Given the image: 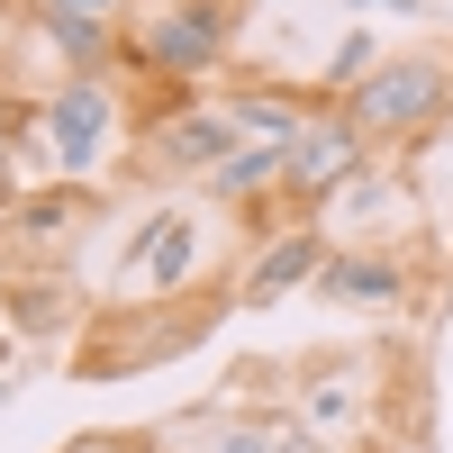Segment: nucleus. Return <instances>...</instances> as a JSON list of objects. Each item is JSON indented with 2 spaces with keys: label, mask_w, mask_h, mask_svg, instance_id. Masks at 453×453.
I'll use <instances>...</instances> for the list:
<instances>
[{
  "label": "nucleus",
  "mask_w": 453,
  "mask_h": 453,
  "mask_svg": "<svg viewBox=\"0 0 453 453\" xmlns=\"http://www.w3.org/2000/svg\"><path fill=\"white\" fill-rule=\"evenodd\" d=\"M226 318H236V281H226V290H145V299L100 309L82 326V354H73L64 372H73V381H127V372H155L173 354L209 345Z\"/></svg>",
  "instance_id": "1"
},
{
  "label": "nucleus",
  "mask_w": 453,
  "mask_h": 453,
  "mask_svg": "<svg viewBox=\"0 0 453 453\" xmlns=\"http://www.w3.org/2000/svg\"><path fill=\"white\" fill-rule=\"evenodd\" d=\"M363 127L372 155H426L453 127V36H418V46H381V64L335 100Z\"/></svg>",
  "instance_id": "2"
},
{
  "label": "nucleus",
  "mask_w": 453,
  "mask_h": 453,
  "mask_svg": "<svg viewBox=\"0 0 453 453\" xmlns=\"http://www.w3.org/2000/svg\"><path fill=\"white\" fill-rule=\"evenodd\" d=\"M254 0H127L119 19V64L145 73L164 91H200L226 73V46H236Z\"/></svg>",
  "instance_id": "3"
},
{
  "label": "nucleus",
  "mask_w": 453,
  "mask_h": 453,
  "mask_svg": "<svg viewBox=\"0 0 453 453\" xmlns=\"http://www.w3.org/2000/svg\"><path fill=\"white\" fill-rule=\"evenodd\" d=\"M236 145V119H226V100H191V91H164L145 119L127 127V181L145 191H200V173Z\"/></svg>",
  "instance_id": "4"
},
{
  "label": "nucleus",
  "mask_w": 453,
  "mask_h": 453,
  "mask_svg": "<svg viewBox=\"0 0 453 453\" xmlns=\"http://www.w3.org/2000/svg\"><path fill=\"white\" fill-rule=\"evenodd\" d=\"M127 127L136 119H127V100H119L109 73H64V82L36 100V136H46V164L64 181H100L127 155Z\"/></svg>",
  "instance_id": "5"
},
{
  "label": "nucleus",
  "mask_w": 453,
  "mask_h": 453,
  "mask_svg": "<svg viewBox=\"0 0 453 453\" xmlns=\"http://www.w3.org/2000/svg\"><path fill=\"white\" fill-rule=\"evenodd\" d=\"M363 164H372L363 127H354L335 100H318L309 119H299V136L281 145V218H290V226H318V218H326V200L345 191Z\"/></svg>",
  "instance_id": "6"
},
{
  "label": "nucleus",
  "mask_w": 453,
  "mask_h": 453,
  "mask_svg": "<svg viewBox=\"0 0 453 453\" xmlns=\"http://www.w3.org/2000/svg\"><path fill=\"white\" fill-rule=\"evenodd\" d=\"M281 399L309 418L326 444H354V426H372V381H381V354L372 345H309L290 372H273Z\"/></svg>",
  "instance_id": "7"
},
{
  "label": "nucleus",
  "mask_w": 453,
  "mask_h": 453,
  "mask_svg": "<svg viewBox=\"0 0 453 453\" xmlns=\"http://www.w3.org/2000/svg\"><path fill=\"white\" fill-rule=\"evenodd\" d=\"M418 281H426V245H326L309 290L335 299V309H363V318H408Z\"/></svg>",
  "instance_id": "8"
},
{
  "label": "nucleus",
  "mask_w": 453,
  "mask_h": 453,
  "mask_svg": "<svg viewBox=\"0 0 453 453\" xmlns=\"http://www.w3.org/2000/svg\"><path fill=\"white\" fill-rule=\"evenodd\" d=\"M326 236L335 245H426V226H418V181L399 173V155H372L345 191L326 200Z\"/></svg>",
  "instance_id": "9"
},
{
  "label": "nucleus",
  "mask_w": 453,
  "mask_h": 453,
  "mask_svg": "<svg viewBox=\"0 0 453 453\" xmlns=\"http://www.w3.org/2000/svg\"><path fill=\"white\" fill-rule=\"evenodd\" d=\"M91 218H100V191H91V181H55V191H36V181H27V191L0 209V273L64 254Z\"/></svg>",
  "instance_id": "10"
},
{
  "label": "nucleus",
  "mask_w": 453,
  "mask_h": 453,
  "mask_svg": "<svg viewBox=\"0 0 453 453\" xmlns=\"http://www.w3.org/2000/svg\"><path fill=\"white\" fill-rule=\"evenodd\" d=\"M245 399V390H236ZM164 453H345V444H326L299 408H236V418H181L164 435Z\"/></svg>",
  "instance_id": "11"
},
{
  "label": "nucleus",
  "mask_w": 453,
  "mask_h": 453,
  "mask_svg": "<svg viewBox=\"0 0 453 453\" xmlns=\"http://www.w3.org/2000/svg\"><path fill=\"white\" fill-rule=\"evenodd\" d=\"M326 226H281V236H263L254 254H245V273H236V309L245 318H263V309H281L290 290H309L318 281V263H326Z\"/></svg>",
  "instance_id": "12"
},
{
  "label": "nucleus",
  "mask_w": 453,
  "mask_h": 453,
  "mask_svg": "<svg viewBox=\"0 0 453 453\" xmlns=\"http://www.w3.org/2000/svg\"><path fill=\"white\" fill-rule=\"evenodd\" d=\"M273 191H281V145H263V136H236L200 173V200H218V209H254V200H273Z\"/></svg>",
  "instance_id": "13"
},
{
  "label": "nucleus",
  "mask_w": 453,
  "mask_h": 453,
  "mask_svg": "<svg viewBox=\"0 0 453 453\" xmlns=\"http://www.w3.org/2000/svg\"><path fill=\"white\" fill-rule=\"evenodd\" d=\"M218 100H226V119H236V136H263V145H290L299 119L318 109V91H290V82H236Z\"/></svg>",
  "instance_id": "14"
},
{
  "label": "nucleus",
  "mask_w": 453,
  "mask_h": 453,
  "mask_svg": "<svg viewBox=\"0 0 453 453\" xmlns=\"http://www.w3.org/2000/svg\"><path fill=\"white\" fill-rule=\"evenodd\" d=\"M64 273H46V263H19L10 281H0V299H10V326L19 335H64L73 326V299L55 290Z\"/></svg>",
  "instance_id": "15"
},
{
  "label": "nucleus",
  "mask_w": 453,
  "mask_h": 453,
  "mask_svg": "<svg viewBox=\"0 0 453 453\" xmlns=\"http://www.w3.org/2000/svg\"><path fill=\"white\" fill-rule=\"evenodd\" d=\"M46 173L55 164H46V136H36V109L0 91V209L19 200V181H46Z\"/></svg>",
  "instance_id": "16"
},
{
  "label": "nucleus",
  "mask_w": 453,
  "mask_h": 453,
  "mask_svg": "<svg viewBox=\"0 0 453 453\" xmlns=\"http://www.w3.org/2000/svg\"><path fill=\"white\" fill-rule=\"evenodd\" d=\"M372 64H381V36H372V27H345V46H335V55H326V73H318V100H345Z\"/></svg>",
  "instance_id": "17"
},
{
  "label": "nucleus",
  "mask_w": 453,
  "mask_h": 453,
  "mask_svg": "<svg viewBox=\"0 0 453 453\" xmlns=\"http://www.w3.org/2000/svg\"><path fill=\"white\" fill-rule=\"evenodd\" d=\"M164 435H145V426H91V435H64L55 453H155Z\"/></svg>",
  "instance_id": "18"
},
{
  "label": "nucleus",
  "mask_w": 453,
  "mask_h": 453,
  "mask_svg": "<svg viewBox=\"0 0 453 453\" xmlns=\"http://www.w3.org/2000/svg\"><path fill=\"white\" fill-rule=\"evenodd\" d=\"M345 10H399V19H418L426 0H345Z\"/></svg>",
  "instance_id": "19"
},
{
  "label": "nucleus",
  "mask_w": 453,
  "mask_h": 453,
  "mask_svg": "<svg viewBox=\"0 0 453 453\" xmlns=\"http://www.w3.org/2000/svg\"><path fill=\"white\" fill-rule=\"evenodd\" d=\"M10 390H19V381H10V372H0V408H10Z\"/></svg>",
  "instance_id": "20"
},
{
  "label": "nucleus",
  "mask_w": 453,
  "mask_h": 453,
  "mask_svg": "<svg viewBox=\"0 0 453 453\" xmlns=\"http://www.w3.org/2000/svg\"><path fill=\"white\" fill-rule=\"evenodd\" d=\"M155 453H164V444H155Z\"/></svg>",
  "instance_id": "21"
}]
</instances>
